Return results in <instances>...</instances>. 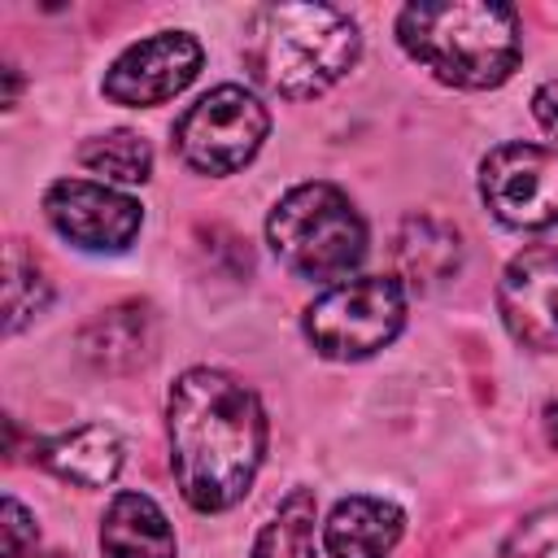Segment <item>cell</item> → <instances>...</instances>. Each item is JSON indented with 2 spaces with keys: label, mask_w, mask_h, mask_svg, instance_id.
Returning a JSON list of instances; mask_svg holds the SVG:
<instances>
[{
  "label": "cell",
  "mask_w": 558,
  "mask_h": 558,
  "mask_svg": "<svg viewBox=\"0 0 558 558\" xmlns=\"http://www.w3.org/2000/svg\"><path fill=\"white\" fill-rule=\"evenodd\" d=\"M170 471L183 501L201 514L231 510L266 458V410L248 384L227 371L192 366L166 397Z\"/></svg>",
  "instance_id": "cell-1"
},
{
  "label": "cell",
  "mask_w": 558,
  "mask_h": 558,
  "mask_svg": "<svg viewBox=\"0 0 558 558\" xmlns=\"http://www.w3.org/2000/svg\"><path fill=\"white\" fill-rule=\"evenodd\" d=\"M44 214L61 240L87 253H122L144 227L140 201L92 179H57L44 192Z\"/></svg>",
  "instance_id": "cell-8"
},
{
  "label": "cell",
  "mask_w": 558,
  "mask_h": 558,
  "mask_svg": "<svg viewBox=\"0 0 558 558\" xmlns=\"http://www.w3.org/2000/svg\"><path fill=\"white\" fill-rule=\"evenodd\" d=\"M497 558H558V506H545L514 523Z\"/></svg>",
  "instance_id": "cell-19"
},
{
  "label": "cell",
  "mask_w": 558,
  "mask_h": 558,
  "mask_svg": "<svg viewBox=\"0 0 558 558\" xmlns=\"http://www.w3.org/2000/svg\"><path fill=\"white\" fill-rule=\"evenodd\" d=\"M13 558H61V554H35V549H26V554H13Z\"/></svg>",
  "instance_id": "cell-23"
},
{
  "label": "cell",
  "mask_w": 558,
  "mask_h": 558,
  "mask_svg": "<svg viewBox=\"0 0 558 558\" xmlns=\"http://www.w3.org/2000/svg\"><path fill=\"white\" fill-rule=\"evenodd\" d=\"M78 161L92 174L118 179V183H144L153 174V148L135 131H105L78 148Z\"/></svg>",
  "instance_id": "cell-18"
},
{
  "label": "cell",
  "mask_w": 558,
  "mask_h": 558,
  "mask_svg": "<svg viewBox=\"0 0 558 558\" xmlns=\"http://www.w3.org/2000/svg\"><path fill=\"white\" fill-rule=\"evenodd\" d=\"M497 314L514 344L532 353L558 349V248L532 244L506 262L497 283Z\"/></svg>",
  "instance_id": "cell-10"
},
{
  "label": "cell",
  "mask_w": 558,
  "mask_h": 558,
  "mask_svg": "<svg viewBox=\"0 0 558 558\" xmlns=\"http://www.w3.org/2000/svg\"><path fill=\"white\" fill-rule=\"evenodd\" d=\"M52 301V283L44 279L39 262L26 257L22 240L4 248V331L17 336L26 323H35Z\"/></svg>",
  "instance_id": "cell-17"
},
{
  "label": "cell",
  "mask_w": 558,
  "mask_h": 558,
  "mask_svg": "<svg viewBox=\"0 0 558 558\" xmlns=\"http://www.w3.org/2000/svg\"><path fill=\"white\" fill-rule=\"evenodd\" d=\"M201 44L187 31H157L140 44H131L126 52L113 57V65L105 70L100 92L113 105L126 109H148L161 105L170 96H179L196 74H201Z\"/></svg>",
  "instance_id": "cell-9"
},
{
  "label": "cell",
  "mask_w": 558,
  "mask_h": 558,
  "mask_svg": "<svg viewBox=\"0 0 558 558\" xmlns=\"http://www.w3.org/2000/svg\"><path fill=\"white\" fill-rule=\"evenodd\" d=\"M357 57L362 31L336 4H262L248 17V65L283 100L323 96Z\"/></svg>",
  "instance_id": "cell-3"
},
{
  "label": "cell",
  "mask_w": 558,
  "mask_h": 558,
  "mask_svg": "<svg viewBox=\"0 0 558 558\" xmlns=\"http://www.w3.org/2000/svg\"><path fill=\"white\" fill-rule=\"evenodd\" d=\"M52 475L78 484V488H109L122 471V436L105 423H83V427H70V432H57L52 440L39 445L35 453Z\"/></svg>",
  "instance_id": "cell-13"
},
{
  "label": "cell",
  "mask_w": 558,
  "mask_h": 558,
  "mask_svg": "<svg viewBox=\"0 0 558 558\" xmlns=\"http://www.w3.org/2000/svg\"><path fill=\"white\" fill-rule=\"evenodd\" d=\"M314 532H318V501L310 488H292L257 532L248 558H318Z\"/></svg>",
  "instance_id": "cell-16"
},
{
  "label": "cell",
  "mask_w": 558,
  "mask_h": 558,
  "mask_svg": "<svg viewBox=\"0 0 558 558\" xmlns=\"http://www.w3.org/2000/svg\"><path fill=\"white\" fill-rule=\"evenodd\" d=\"M266 240L292 275L318 283L344 279L366 257V222L357 205L323 179L296 183L275 201L266 218Z\"/></svg>",
  "instance_id": "cell-4"
},
{
  "label": "cell",
  "mask_w": 558,
  "mask_h": 558,
  "mask_svg": "<svg viewBox=\"0 0 558 558\" xmlns=\"http://www.w3.org/2000/svg\"><path fill=\"white\" fill-rule=\"evenodd\" d=\"M541 423H545V440L558 449V401H549V405L541 410Z\"/></svg>",
  "instance_id": "cell-22"
},
{
  "label": "cell",
  "mask_w": 558,
  "mask_h": 558,
  "mask_svg": "<svg viewBox=\"0 0 558 558\" xmlns=\"http://www.w3.org/2000/svg\"><path fill=\"white\" fill-rule=\"evenodd\" d=\"M174 527L148 493H113L100 519V558H174Z\"/></svg>",
  "instance_id": "cell-14"
},
{
  "label": "cell",
  "mask_w": 558,
  "mask_h": 558,
  "mask_svg": "<svg viewBox=\"0 0 558 558\" xmlns=\"http://www.w3.org/2000/svg\"><path fill=\"white\" fill-rule=\"evenodd\" d=\"M35 541H39V527L26 514V506L13 501V497H4V506H0V554L4 558L26 554V549H35Z\"/></svg>",
  "instance_id": "cell-20"
},
{
  "label": "cell",
  "mask_w": 558,
  "mask_h": 558,
  "mask_svg": "<svg viewBox=\"0 0 558 558\" xmlns=\"http://www.w3.org/2000/svg\"><path fill=\"white\" fill-rule=\"evenodd\" d=\"M532 113H536L541 131L558 140V78H549V83L536 87V96H532Z\"/></svg>",
  "instance_id": "cell-21"
},
{
  "label": "cell",
  "mask_w": 558,
  "mask_h": 558,
  "mask_svg": "<svg viewBox=\"0 0 558 558\" xmlns=\"http://www.w3.org/2000/svg\"><path fill=\"white\" fill-rule=\"evenodd\" d=\"M266 135H270V113L240 83H222L205 92L174 122V148L196 174H235L262 153Z\"/></svg>",
  "instance_id": "cell-6"
},
{
  "label": "cell",
  "mask_w": 558,
  "mask_h": 558,
  "mask_svg": "<svg viewBox=\"0 0 558 558\" xmlns=\"http://www.w3.org/2000/svg\"><path fill=\"white\" fill-rule=\"evenodd\" d=\"M153 344H157V318H153V305L144 301L109 305L78 331V353L109 375L144 366L153 357Z\"/></svg>",
  "instance_id": "cell-11"
},
{
  "label": "cell",
  "mask_w": 558,
  "mask_h": 558,
  "mask_svg": "<svg viewBox=\"0 0 558 558\" xmlns=\"http://www.w3.org/2000/svg\"><path fill=\"white\" fill-rule=\"evenodd\" d=\"M405 532V510L384 497H340L323 523L327 558H388Z\"/></svg>",
  "instance_id": "cell-12"
},
{
  "label": "cell",
  "mask_w": 558,
  "mask_h": 558,
  "mask_svg": "<svg viewBox=\"0 0 558 558\" xmlns=\"http://www.w3.org/2000/svg\"><path fill=\"white\" fill-rule=\"evenodd\" d=\"M462 262V240L440 218H405L397 235V266L410 288H436L445 283Z\"/></svg>",
  "instance_id": "cell-15"
},
{
  "label": "cell",
  "mask_w": 558,
  "mask_h": 558,
  "mask_svg": "<svg viewBox=\"0 0 558 558\" xmlns=\"http://www.w3.org/2000/svg\"><path fill=\"white\" fill-rule=\"evenodd\" d=\"M480 196L514 231H545L558 222V148L497 144L480 161Z\"/></svg>",
  "instance_id": "cell-7"
},
{
  "label": "cell",
  "mask_w": 558,
  "mask_h": 558,
  "mask_svg": "<svg viewBox=\"0 0 558 558\" xmlns=\"http://www.w3.org/2000/svg\"><path fill=\"white\" fill-rule=\"evenodd\" d=\"M397 44L462 92L501 87L523 57L519 13L501 0H418L397 13Z\"/></svg>",
  "instance_id": "cell-2"
},
{
  "label": "cell",
  "mask_w": 558,
  "mask_h": 558,
  "mask_svg": "<svg viewBox=\"0 0 558 558\" xmlns=\"http://www.w3.org/2000/svg\"><path fill=\"white\" fill-rule=\"evenodd\" d=\"M405 327V288L388 275L331 283L305 310V340L331 362H357L397 340Z\"/></svg>",
  "instance_id": "cell-5"
}]
</instances>
